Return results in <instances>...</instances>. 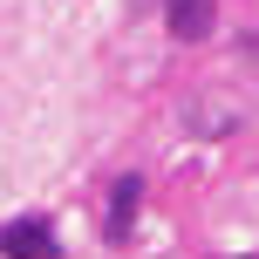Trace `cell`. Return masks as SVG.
Wrapping results in <instances>:
<instances>
[{"label":"cell","mask_w":259,"mask_h":259,"mask_svg":"<svg viewBox=\"0 0 259 259\" xmlns=\"http://www.w3.org/2000/svg\"><path fill=\"white\" fill-rule=\"evenodd\" d=\"M0 259H62V239H55L48 219H7L0 225Z\"/></svg>","instance_id":"1"},{"label":"cell","mask_w":259,"mask_h":259,"mask_svg":"<svg viewBox=\"0 0 259 259\" xmlns=\"http://www.w3.org/2000/svg\"><path fill=\"white\" fill-rule=\"evenodd\" d=\"M137 211H143V178L130 170V178L109 184V205H103V239H109V246H123V239H130Z\"/></svg>","instance_id":"2"},{"label":"cell","mask_w":259,"mask_h":259,"mask_svg":"<svg viewBox=\"0 0 259 259\" xmlns=\"http://www.w3.org/2000/svg\"><path fill=\"white\" fill-rule=\"evenodd\" d=\"M164 14H170V34L178 41H205L211 21H219V0H164Z\"/></svg>","instance_id":"3"},{"label":"cell","mask_w":259,"mask_h":259,"mask_svg":"<svg viewBox=\"0 0 259 259\" xmlns=\"http://www.w3.org/2000/svg\"><path fill=\"white\" fill-rule=\"evenodd\" d=\"M246 48H252V55H259V34H246Z\"/></svg>","instance_id":"4"},{"label":"cell","mask_w":259,"mask_h":259,"mask_svg":"<svg viewBox=\"0 0 259 259\" xmlns=\"http://www.w3.org/2000/svg\"><path fill=\"white\" fill-rule=\"evenodd\" d=\"M137 7H143V0H137Z\"/></svg>","instance_id":"5"}]
</instances>
